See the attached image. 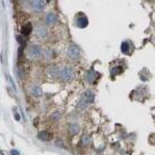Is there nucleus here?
Returning <instances> with one entry per match:
<instances>
[{"mask_svg": "<svg viewBox=\"0 0 155 155\" xmlns=\"http://www.w3.org/2000/svg\"><path fill=\"white\" fill-rule=\"evenodd\" d=\"M71 76H73V71H71V69L69 67L65 68L63 71V77L65 78V79H71Z\"/></svg>", "mask_w": 155, "mask_h": 155, "instance_id": "obj_5", "label": "nucleus"}, {"mask_svg": "<svg viewBox=\"0 0 155 155\" xmlns=\"http://www.w3.org/2000/svg\"><path fill=\"white\" fill-rule=\"evenodd\" d=\"M32 30V25L30 22H27L22 28H21V34L24 36H29L30 35V32Z\"/></svg>", "mask_w": 155, "mask_h": 155, "instance_id": "obj_3", "label": "nucleus"}, {"mask_svg": "<svg viewBox=\"0 0 155 155\" xmlns=\"http://www.w3.org/2000/svg\"><path fill=\"white\" fill-rule=\"evenodd\" d=\"M79 130H81V128H79V126H78L77 124H71V125L68 126V133H69L71 135L78 134Z\"/></svg>", "mask_w": 155, "mask_h": 155, "instance_id": "obj_4", "label": "nucleus"}, {"mask_svg": "<svg viewBox=\"0 0 155 155\" xmlns=\"http://www.w3.org/2000/svg\"><path fill=\"white\" fill-rule=\"evenodd\" d=\"M10 153H11V155H19L18 151H16V150H12V151H11Z\"/></svg>", "mask_w": 155, "mask_h": 155, "instance_id": "obj_11", "label": "nucleus"}, {"mask_svg": "<svg viewBox=\"0 0 155 155\" xmlns=\"http://www.w3.org/2000/svg\"><path fill=\"white\" fill-rule=\"evenodd\" d=\"M31 5L34 6L35 10H42L44 9V2H41V1H34V2H31Z\"/></svg>", "mask_w": 155, "mask_h": 155, "instance_id": "obj_9", "label": "nucleus"}, {"mask_svg": "<svg viewBox=\"0 0 155 155\" xmlns=\"http://www.w3.org/2000/svg\"><path fill=\"white\" fill-rule=\"evenodd\" d=\"M36 34H37V36H39V37H41L42 38V37H45V36L47 35V31L42 26H39L38 28L36 29Z\"/></svg>", "mask_w": 155, "mask_h": 155, "instance_id": "obj_6", "label": "nucleus"}, {"mask_svg": "<svg viewBox=\"0 0 155 155\" xmlns=\"http://www.w3.org/2000/svg\"><path fill=\"white\" fill-rule=\"evenodd\" d=\"M30 93L34 96H40L41 95V88L38 87V86H34V87L30 88Z\"/></svg>", "mask_w": 155, "mask_h": 155, "instance_id": "obj_7", "label": "nucleus"}, {"mask_svg": "<svg viewBox=\"0 0 155 155\" xmlns=\"http://www.w3.org/2000/svg\"><path fill=\"white\" fill-rule=\"evenodd\" d=\"M38 138L39 140H41V141L48 142L53 138V134H51L50 132H47V130H41V132H39Z\"/></svg>", "mask_w": 155, "mask_h": 155, "instance_id": "obj_2", "label": "nucleus"}, {"mask_svg": "<svg viewBox=\"0 0 155 155\" xmlns=\"http://www.w3.org/2000/svg\"><path fill=\"white\" fill-rule=\"evenodd\" d=\"M56 21V17H55V15L49 12V14L46 16V22L47 25H50V24H54Z\"/></svg>", "mask_w": 155, "mask_h": 155, "instance_id": "obj_8", "label": "nucleus"}, {"mask_svg": "<svg viewBox=\"0 0 155 155\" xmlns=\"http://www.w3.org/2000/svg\"><path fill=\"white\" fill-rule=\"evenodd\" d=\"M81 142L84 143V145H87L89 143V136L88 135H83V138H81Z\"/></svg>", "mask_w": 155, "mask_h": 155, "instance_id": "obj_10", "label": "nucleus"}, {"mask_svg": "<svg viewBox=\"0 0 155 155\" xmlns=\"http://www.w3.org/2000/svg\"><path fill=\"white\" fill-rule=\"evenodd\" d=\"M41 54H42L41 47L38 46V45L34 44V45H31V46L29 47V54L28 55L31 57V58H37V57H39Z\"/></svg>", "mask_w": 155, "mask_h": 155, "instance_id": "obj_1", "label": "nucleus"}]
</instances>
